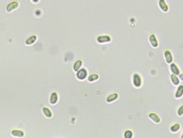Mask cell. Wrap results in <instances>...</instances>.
I'll list each match as a JSON object with an SVG mask.
<instances>
[{
    "label": "cell",
    "instance_id": "6da1fadb",
    "mask_svg": "<svg viewBox=\"0 0 183 138\" xmlns=\"http://www.w3.org/2000/svg\"><path fill=\"white\" fill-rule=\"evenodd\" d=\"M132 83L133 86L136 88H140L142 86V78L140 74L135 72L134 73L132 76Z\"/></svg>",
    "mask_w": 183,
    "mask_h": 138
},
{
    "label": "cell",
    "instance_id": "d4e9b609",
    "mask_svg": "<svg viewBox=\"0 0 183 138\" xmlns=\"http://www.w3.org/2000/svg\"><path fill=\"white\" fill-rule=\"evenodd\" d=\"M181 138H183V132H182V135H181Z\"/></svg>",
    "mask_w": 183,
    "mask_h": 138
},
{
    "label": "cell",
    "instance_id": "3957f363",
    "mask_svg": "<svg viewBox=\"0 0 183 138\" xmlns=\"http://www.w3.org/2000/svg\"><path fill=\"white\" fill-rule=\"evenodd\" d=\"M149 41L151 46L154 48H157L159 46V42L155 33H151L150 35Z\"/></svg>",
    "mask_w": 183,
    "mask_h": 138
},
{
    "label": "cell",
    "instance_id": "52a82bcc",
    "mask_svg": "<svg viewBox=\"0 0 183 138\" xmlns=\"http://www.w3.org/2000/svg\"><path fill=\"white\" fill-rule=\"evenodd\" d=\"M170 70L172 74H176L178 76L179 74H180V71L179 68L178 66L176 63L172 62L170 64Z\"/></svg>",
    "mask_w": 183,
    "mask_h": 138
},
{
    "label": "cell",
    "instance_id": "7a4b0ae2",
    "mask_svg": "<svg viewBox=\"0 0 183 138\" xmlns=\"http://www.w3.org/2000/svg\"><path fill=\"white\" fill-rule=\"evenodd\" d=\"M19 3L18 1L14 0L10 2L6 7V11L7 13H11L19 8Z\"/></svg>",
    "mask_w": 183,
    "mask_h": 138
},
{
    "label": "cell",
    "instance_id": "e0dca14e",
    "mask_svg": "<svg viewBox=\"0 0 183 138\" xmlns=\"http://www.w3.org/2000/svg\"><path fill=\"white\" fill-rule=\"evenodd\" d=\"M12 135L15 137H23L24 136V133L22 131L19 130H14L12 132Z\"/></svg>",
    "mask_w": 183,
    "mask_h": 138
},
{
    "label": "cell",
    "instance_id": "4fadbf2b",
    "mask_svg": "<svg viewBox=\"0 0 183 138\" xmlns=\"http://www.w3.org/2000/svg\"><path fill=\"white\" fill-rule=\"evenodd\" d=\"M118 97H119L118 94L117 93H114L109 96L106 99V100L108 102H111L117 100L118 98Z\"/></svg>",
    "mask_w": 183,
    "mask_h": 138
},
{
    "label": "cell",
    "instance_id": "5b68a950",
    "mask_svg": "<svg viewBox=\"0 0 183 138\" xmlns=\"http://www.w3.org/2000/svg\"><path fill=\"white\" fill-rule=\"evenodd\" d=\"M164 56L165 62L167 64H170L173 62L174 60V57L171 51L169 50H166L164 51Z\"/></svg>",
    "mask_w": 183,
    "mask_h": 138
},
{
    "label": "cell",
    "instance_id": "8fae6325",
    "mask_svg": "<svg viewBox=\"0 0 183 138\" xmlns=\"http://www.w3.org/2000/svg\"><path fill=\"white\" fill-rule=\"evenodd\" d=\"M180 129H181V125L178 123H176L171 126L170 130L172 133H177L180 131Z\"/></svg>",
    "mask_w": 183,
    "mask_h": 138
},
{
    "label": "cell",
    "instance_id": "5bb4252c",
    "mask_svg": "<svg viewBox=\"0 0 183 138\" xmlns=\"http://www.w3.org/2000/svg\"><path fill=\"white\" fill-rule=\"evenodd\" d=\"M37 40V37L36 35H32L29 37L26 41V44L28 45H31L33 44Z\"/></svg>",
    "mask_w": 183,
    "mask_h": 138
},
{
    "label": "cell",
    "instance_id": "9a60e30c",
    "mask_svg": "<svg viewBox=\"0 0 183 138\" xmlns=\"http://www.w3.org/2000/svg\"><path fill=\"white\" fill-rule=\"evenodd\" d=\"M58 101V95L56 92H53L50 96V102L52 104H55Z\"/></svg>",
    "mask_w": 183,
    "mask_h": 138
},
{
    "label": "cell",
    "instance_id": "ffe728a7",
    "mask_svg": "<svg viewBox=\"0 0 183 138\" xmlns=\"http://www.w3.org/2000/svg\"><path fill=\"white\" fill-rule=\"evenodd\" d=\"M99 78V76L96 74H92L91 76H90L89 78H88V80L89 82H93V81H95L97 79H98Z\"/></svg>",
    "mask_w": 183,
    "mask_h": 138
},
{
    "label": "cell",
    "instance_id": "30bf717a",
    "mask_svg": "<svg viewBox=\"0 0 183 138\" xmlns=\"http://www.w3.org/2000/svg\"><path fill=\"white\" fill-rule=\"evenodd\" d=\"M170 80L171 83L174 86H178L180 84V79L177 75L172 74L170 76Z\"/></svg>",
    "mask_w": 183,
    "mask_h": 138
},
{
    "label": "cell",
    "instance_id": "d6986e66",
    "mask_svg": "<svg viewBox=\"0 0 183 138\" xmlns=\"http://www.w3.org/2000/svg\"><path fill=\"white\" fill-rule=\"evenodd\" d=\"M43 112L45 115H46L47 117L48 118H50L52 116V113L50 112V111L47 107H44L43 108Z\"/></svg>",
    "mask_w": 183,
    "mask_h": 138
},
{
    "label": "cell",
    "instance_id": "7402d4cb",
    "mask_svg": "<svg viewBox=\"0 0 183 138\" xmlns=\"http://www.w3.org/2000/svg\"><path fill=\"white\" fill-rule=\"evenodd\" d=\"M38 13H39V15L42 14V11H41V10L40 9H37L36 10V11H35V14H36V16H38Z\"/></svg>",
    "mask_w": 183,
    "mask_h": 138
},
{
    "label": "cell",
    "instance_id": "8992f818",
    "mask_svg": "<svg viewBox=\"0 0 183 138\" xmlns=\"http://www.w3.org/2000/svg\"><path fill=\"white\" fill-rule=\"evenodd\" d=\"M148 117L156 124H160L161 122L160 117L155 112H151L148 115Z\"/></svg>",
    "mask_w": 183,
    "mask_h": 138
},
{
    "label": "cell",
    "instance_id": "44dd1931",
    "mask_svg": "<svg viewBox=\"0 0 183 138\" xmlns=\"http://www.w3.org/2000/svg\"><path fill=\"white\" fill-rule=\"evenodd\" d=\"M177 115L179 117H182L183 115V104L179 107L177 110Z\"/></svg>",
    "mask_w": 183,
    "mask_h": 138
},
{
    "label": "cell",
    "instance_id": "603a6c76",
    "mask_svg": "<svg viewBox=\"0 0 183 138\" xmlns=\"http://www.w3.org/2000/svg\"><path fill=\"white\" fill-rule=\"evenodd\" d=\"M30 1H31L32 3H33L34 5H37L40 2V0H30Z\"/></svg>",
    "mask_w": 183,
    "mask_h": 138
},
{
    "label": "cell",
    "instance_id": "277c9868",
    "mask_svg": "<svg viewBox=\"0 0 183 138\" xmlns=\"http://www.w3.org/2000/svg\"><path fill=\"white\" fill-rule=\"evenodd\" d=\"M158 7L160 10H162L163 13H168L169 10V6L167 3L166 0H158Z\"/></svg>",
    "mask_w": 183,
    "mask_h": 138
},
{
    "label": "cell",
    "instance_id": "7c38bea8",
    "mask_svg": "<svg viewBox=\"0 0 183 138\" xmlns=\"http://www.w3.org/2000/svg\"><path fill=\"white\" fill-rule=\"evenodd\" d=\"M87 72L86 70L84 69H81L77 74V77L78 79L83 80L87 77Z\"/></svg>",
    "mask_w": 183,
    "mask_h": 138
},
{
    "label": "cell",
    "instance_id": "cb8c5ba5",
    "mask_svg": "<svg viewBox=\"0 0 183 138\" xmlns=\"http://www.w3.org/2000/svg\"><path fill=\"white\" fill-rule=\"evenodd\" d=\"M179 76V79L181 80V81H182V82H183V74L182 73V74H179L178 75Z\"/></svg>",
    "mask_w": 183,
    "mask_h": 138
},
{
    "label": "cell",
    "instance_id": "2e32d148",
    "mask_svg": "<svg viewBox=\"0 0 183 138\" xmlns=\"http://www.w3.org/2000/svg\"><path fill=\"white\" fill-rule=\"evenodd\" d=\"M124 138H132L133 137V131L131 129H127L125 131L124 134Z\"/></svg>",
    "mask_w": 183,
    "mask_h": 138
},
{
    "label": "cell",
    "instance_id": "ac0fdd59",
    "mask_svg": "<svg viewBox=\"0 0 183 138\" xmlns=\"http://www.w3.org/2000/svg\"><path fill=\"white\" fill-rule=\"evenodd\" d=\"M82 65V62L81 60H78L74 65V69L75 71H78L79 69L81 68V66Z\"/></svg>",
    "mask_w": 183,
    "mask_h": 138
},
{
    "label": "cell",
    "instance_id": "9c48e42d",
    "mask_svg": "<svg viewBox=\"0 0 183 138\" xmlns=\"http://www.w3.org/2000/svg\"><path fill=\"white\" fill-rule=\"evenodd\" d=\"M97 40L98 42L100 43H107L111 41L112 39L111 37H110L109 35H101L97 37Z\"/></svg>",
    "mask_w": 183,
    "mask_h": 138
},
{
    "label": "cell",
    "instance_id": "ba28073f",
    "mask_svg": "<svg viewBox=\"0 0 183 138\" xmlns=\"http://www.w3.org/2000/svg\"><path fill=\"white\" fill-rule=\"evenodd\" d=\"M183 96V84L179 85L174 93V97L176 99H180Z\"/></svg>",
    "mask_w": 183,
    "mask_h": 138
}]
</instances>
